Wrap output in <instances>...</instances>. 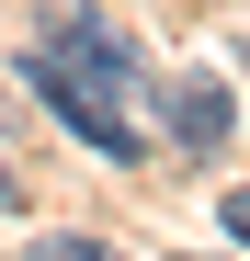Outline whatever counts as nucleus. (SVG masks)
Returning <instances> with one entry per match:
<instances>
[{"instance_id": "f257e3e1", "label": "nucleus", "mask_w": 250, "mask_h": 261, "mask_svg": "<svg viewBox=\"0 0 250 261\" xmlns=\"http://www.w3.org/2000/svg\"><path fill=\"white\" fill-rule=\"evenodd\" d=\"M23 80H34V91L57 102V125H68V137L91 148V159H114V170H125V159H148V137L125 125V91H114V80H91V68H68L57 46H34V57H23Z\"/></svg>"}, {"instance_id": "f03ea898", "label": "nucleus", "mask_w": 250, "mask_h": 261, "mask_svg": "<svg viewBox=\"0 0 250 261\" xmlns=\"http://www.w3.org/2000/svg\"><path fill=\"white\" fill-rule=\"evenodd\" d=\"M46 46H57L68 68L114 80V91H148V57L125 46V23H103V12H57V23H46Z\"/></svg>"}, {"instance_id": "7ed1b4c3", "label": "nucleus", "mask_w": 250, "mask_h": 261, "mask_svg": "<svg viewBox=\"0 0 250 261\" xmlns=\"http://www.w3.org/2000/svg\"><path fill=\"white\" fill-rule=\"evenodd\" d=\"M228 137H239V102H228V80H205V68H193L182 91H171V148H182V159H216Z\"/></svg>"}, {"instance_id": "20e7f679", "label": "nucleus", "mask_w": 250, "mask_h": 261, "mask_svg": "<svg viewBox=\"0 0 250 261\" xmlns=\"http://www.w3.org/2000/svg\"><path fill=\"white\" fill-rule=\"evenodd\" d=\"M34 261H114L103 239H34Z\"/></svg>"}, {"instance_id": "39448f33", "label": "nucleus", "mask_w": 250, "mask_h": 261, "mask_svg": "<svg viewBox=\"0 0 250 261\" xmlns=\"http://www.w3.org/2000/svg\"><path fill=\"white\" fill-rule=\"evenodd\" d=\"M216 227H228V239H239V250H250V182H239V193H228V204H216Z\"/></svg>"}, {"instance_id": "423d86ee", "label": "nucleus", "mask_w": 250, "mask_h": 261, "mask_svg": "<svg viewBox=\"0 0 250 261\" xmlns=\"http://www.w3.org/2000/svg\"><path fill=\"white\" fill-rule=\"evenodd\" d=\"M0 204H12V159H0Z\"/></svg>"}]
</instances>
